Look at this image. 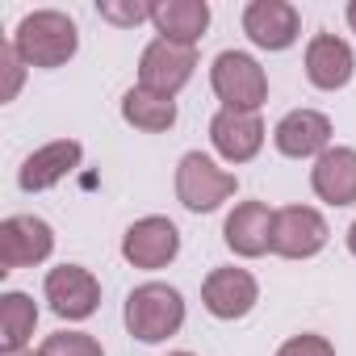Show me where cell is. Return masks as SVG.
Returning <instances> with one entry per match:
<instances>
[{"label":"cell","mask_w":356,"mask_h":356,"mask_svg":"<svg viewBox=\"0 0 356 356\" xmlns=\"http://www.w3.org/2000/svg\"><path fill=\"white\" fill-rule=\"evenodd\" d=\"M13 51L22 55L26 67H38V72H55L63 67L67 59H76L80 51V30L67 13L59 9H34L17 22L13 30Z\"/></svg>","instance_id":"6da1fadb"},{"label":"cell","mask_w":356,"mask_h":356,"mask_svg":"<svg viewBox=\"0 0 356 356\" xmlns=\"http://www.w3.org/2000/svg\"><path fill=\"white\" fill-rule=\"evenodd\" d=\"M122 318L138 343H163L185 327V298L168 281H143L126 293Z\"/></svg>","instance_id":"7a4b0ae2"},{"label":"cell","mask_w":356,"mask_h":356,"mask_svg":"<svg viewBox=\"0 0 356 356\" xmlns=\"http://www.w3.org/2000/svg\"><path fill=\"white\" fill-rule=\"evenodd\" d=\"M235 189H239V176L227 172L206 151H185L181 163H176V202L193 214H214L235 197Z\"/></svg>","instance_id":"3957f363"},{"label":"cell","mask_w":356,"mask_h":356,"mask_svg":"<svg viewBox=\"0 0 356 356\" xmlns=\"http://www.w3.org/2000/svg\"><path fill=\"white\" fill-rule=\"evenodd\" d=\"M210 88L222 101V109L260 113V105L268 101V72L248 51H222L210 63Z\"/></svg>","instance_id":"277c9868"},{"label":"cell","mask_w":356,"mask_h":356,"mask_svg":"<svg viewBox=\"0 0 356 356\" xmlns=\"http://www.w3.org/2000/svg\"><path fill=\"white\" fill-rule=\"evenodd\" d=\"M193 72H197V47L151 38L138 55V84L147 92H159V97H172V101L193 80Z\"/></svg>","instance_id":"5b68a950"},{"label":"cell","mask_w":356,"mask_h":356,"mask_svg":"<svg viewBox=\"0 0 356 356\" xmlns=\"http://www.w3.org/2000/svg\"><path fill=\"white\" fill-rule=\"evenodd\" d=\"M176 256H181V231L163 214H147V218L130 222L122 235V260L143 268V273H159Z\"/></svg>","instance_id":"8992f818"},{"label":"cell","mask_w":356,"mask_h":356,"mask_svg":"<svg viewBox=\"0 0 356 356\" xmlns=\"http://www.w3.org/2000/svg\"><path fill=\"white\" fill-rule=\"evenodd\" d=\"M55 252V231L38 214H9L0 222V273H17L51 260Z\"/></svg>","instance_id":"52a82bcc"},{"label":"cell","mask_w":356,"mask_h":356,"mask_svg":"<svg viewBox=\"0 0 356 356\" xmlns=\"http://www.w3.org/2000/svg\"><path fill=\"white\" fill-rule=\"evenodd\" d=\"M42 298H47V306H51L59 318L84 323V318H92L97 306H101V281H97L84 264H59V268L47 273Z\"/></svg>","instance_id":"ba28073f"},{"label":"cell","mask_w":356,"mask_h":356,"mask_svg":"<svg viewBox=\"0 0 356 356\" xmlns=\"http://www.w3.org/2000/svg\"><path fill=\"white\" fill-rule=\"evenodd\" d=\"M331 239L327 218L314 206H285L273 222V256L281 260H314Z\"/></svg>","instance_id":"9c48e42d"},{"label":"cell","mask_w":356,"mask_h":356,"mask_svg":"<svg viewBox=\"0 0 356 356\" xmlns=\"http://www.w3.org/2000/svg\"><path fill=\"white\" fill-rule=\"evenodd\" d=\"M256 302H260V281L248 268H214L202 281V306L222 323L248 318L256 310Z\"/></svg>","instance_id":"30bf717a"},{"label":"cell","mask_w":356,"mask_h":356,"mask_svg":"<svg viewBox=\"0 0 356 356\" xmlns=\"http://www.w3.org/2000/svg\"><path fill=\"white\" fill-rule=\"evenodd\" d=\"M243 34L260 51H289L302 38V13L289 0H252L243 9Z\"/></svg>","instance_id":"8fae6325"},{"label":"cell","mask_w":356,"mask_h":356,"mask_svg":"<svg viewBox=\"0 0 356 356\" xmlns=\"http://www.w3.org/2000/svg\"><path fill=\"white\" fill-rule=\"evenodd\" d=\"M80 159H84V147L76 138H55V143L26 155V163L17 168V185L26 193H47L59 181H67V176L80 168Z\"/></svg>","instance_id":"7c38bea8"},{"label":"cell","mask_w":356,"mask_h":356,"mask_svg":"<svg viewBox=\"0 0 356 356\" xmlns=\"http://www.w3.org/2000/svg\"><path fill=\"white\" fill-rule=\"evenodd\" d=\"M273 147L285 159H318L331 147V118L318 109H289L273 126Z\"/></svg>","instance_id":"4fadbf2b"},{"label":"cell","mask_w":356,"mask_h":356,"mask_svg":"<svg viewBox=\"0 0 356 356\" xmlns=\"http://www.w3.org/2000/svg\"><path fill=\"white\" fill-rule=\"evenodd\" d=\"M268 130L260 113H239V109H218L210 118V143L227 163H252L264 147Z\"/></svg>","instance_id":"5bb4252c"},{"label":"cell","mask_w":356,"mask_h":356,"mask_svg":"<svg viewBox=\"0 0 356 356\" xmlns=\"http://www.w3.org/2000/svg\"><path fill=\"white\" fill-rule=\"evenodd\" d=\"M273 222L277 210H268L264 202H239L222 222V243L239 260H260L264 252H273Z\"/></svg>","instance_id":"9a60e30c"},{"label":"cell","mask_w":356,"mask_h":356,"mask_svg":"<svg viewBox=\"0 0 356 356\" xmlns=\"http://www.w3.org/2000/svg\"><path fill=\"white\" fill-rule=\"evenodd\" d=\"M356 76V55L343 38L335 34H314L306 42V80L318 92H339Z\"/></svg>","instance_id":"2e32d148"},{"label":"cell","mask_w":356,"mask_h":356,"mask_svg":"<svg viewBox=\"0 0 356 356\" xmlns=\"http://www.w3.org/2000/svg\"><path fill=\"white\" fill-rule=\"evenodd\" d=\"M310 189L327 206H356V147H327L310 168Z\"/></svg>","instance_id":"e0dca14e"},{"label":"cell","mask_w":356,"mask_h":356,"mask_svg":"<svg viewBox=\"0 0 356 356\" xmlns=\"http://www.w3.org/2000/svg\"><path fill=\"white\" fill-rule=\"evenodd\" d=\"M151 26L159 38L181 42V47H197L210 30V5L206 0H159Z\"/></svg>","instance_id":"ac0fdd59"},{"label":"cell","mask_w":356,"mask_h":356,"mask_svg":"<svg viewBox=\"0 0 356 356\" xmlns=\"http://www.w3.org/2000/svg\"><path fill=\"white\" fill-rule=\"evenodd\" d=\"M34 327H38V302L30 293H22V289L0 293V352L5 356L26 352Z\"/></svg>","instance_id":"d6986e66"},{"label":"cell","mask_w":356,"mask_h":356,"mask_svg":"<svg viewBox=\"0 0 356 356\" xmlns=\"http://www.w3.org/2000/svg\"><path fill=\"white\" fill-rule=\"evenodd\" d=\"M122 122L143 130V134H163L176 126V101L172 97H159V92H147L143 84L126 88L122 97Z\"/></svg>","instance_id":"ffe728a7"},{"label":"cell","mask_w":356,"mask_h":356,"mask_svg":"<svg viewBox=\"0 0 356 356\" xmlns=\"http://www.w3.org/2000/svg\"><path fill=\"white\" fill-rule=\"evenodd\" d=\"M38 356H105V348L88 331H55L42 339Z\"/></svg>","instance_id":"44dd1931"},{"label":"cell","mask_w":356,"mask_h":356,"mask_svg":"<svg viewBox=\"0 0 356 356\" xmlns=\"http://www.w3.org/2000/svg\"><path fill=\"white\" fill-rule=\"evenodd\" d=\"M151 13H155V5H147V0H101L97 5V17L118 30H134V26L151 22Z\"/></svg>","instance_id":"7402d4cb"},{"label":"cell","mask_w":356,"mask_h":356,"mask_svg":"<svg viewBox=\"0 0 356 356\" xmlns=\"http://www.w3.org/2000/svg\"><path fill=\"white\" fill-rule=\"evenodd\" d=\"M277 356H335V343L327 335H314V331H302V335H289Z\"/></svg>","instance_id":"603a6c76"},{"label":"cell","mask_w":356,"mask_h":356,"mask_svg":"<svg viewBox=\"0 0 356 356\" xmlns=\"http://www.w3.org/2000/svg\"><path fill=\"white\" fill-rule=\"evenodd\" d=\"M0 72H5V92H0V101H17V92H22V80H26V63H22V55L13 51V42H5L0 47Z\"/></svg>","instance_id":"cb8c5ba5"},{"label":"cell","mask_w":356,"mask_h":356,"mask_svg":"<svg viewBox=\"0 0 356 356\" xmlns=\"http://www.w3.org/2000/svg\"><path fill=\"white\" fill-rule=\"evenodd\" d=\"M343 17H348V26H352V34H356V0H348V9H343Z\"/></svg>","instance_id":"d4e9b609"},{"label":"cell","mask_w":356,"mask_h":356,"mask_svg":"<svg viewBox=\"0 0 356 356\" xmlns=\"http://www.w3.org/2000/svg\"><path fill=\"white\" fill-rule=\"evenodd\" d=\"M348 252H352V256H356V222H352V227H348Z\"/></svg>","instance_id":"484cf974"},{"label":"cell","mask_w":356,"mask_h":356,"mask_svg":"<svg viewBox=\"0 0 356 356\" xmlns=\"http://www.w3.org/2000/svg\"><path fill=\"white\" fill-rule=\"evenodd\" d=\"M168 356H193V352H168Z\"/></svg>","instance_id":"4316f807"},{"label":"cell","mask_w":356,"mask_h":356,"mask_svg":"<svg viewBox=\"0 0 356 356\" xmlns=\"http://www.w3.org/2000/svg\"><path fill=\"white\" fill-rule=\"evenodd\" d=\"M13 356H38V352H13Z\"/></svg>","instance_id":"83f0119b"}]
</instances>
